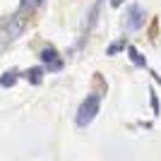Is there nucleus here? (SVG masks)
Here are the masks:
<instances>
[{"label":"nucleus","instance_id":"nucleus-1","mask_svg":"<svg viewBox=\"0 0 161 161\" xmlns=\"http://www.w3.org/2000/svg\"><path fill=\"white\" fill-rule=\"evenodd\" d=\"M101 108V96L99 94H89L87 99L80 103V108H77V125L80 128H87V125H92V120L96 118V113H99Z\"/></svg>","mask_w":161,"mask_h":161},{"label":"nucleus","instance_id":"nucleus-2","mask_svg":"<svg viewBox=\"0 0 161 161\" xmlns=\"http://www.w3.org/2000/svg\"><path fill=\"white\" fill-rule=\"evenodd\" d=\"M24 24H27V10L19 7L12 17H7V19L3 22V46H7V41L17 39L22 34V29H24Z\"/></svg>","mask_w":161,"mask_h":161},{"label":"nucleus","instance_id":"nucleus-3","mask_svg":"<svg viewBox=\"0 0 161 161\" xmlns=\"http://www.w3.org/2000/svg\"><path fill=\"white\" fill-rule=\"evenodd\" d=\"M39 58H41V63L48 67V72H58V70H63V60H60V55H58V51H55L53 46L41 48Z\"/></svg>","mask_w":161,"mask_h":161},{"label":"nucleus","instance_id":"nucleus-4","mask_svg":"<svg viewBox=\"0 0 161 161\" xmlns=\"http://www.w3.org/2000/svg\"><path fill=\"white\" fill-rule=\"evenodd\" d=\"M142 24H144V10H142L140 5H130L128 17H125V27H128L130 31H137Z\"/></svg>","mask_w":161,"mask_h":161},{"label":"nucleus","instance_id":"nucleus-5","mask_svg":"<svg viewBox=\"0 0 161 161\" xmlns=\"http://www.w3.org/2000/svg\"><path fill=\"white\" fill-rule=\"evenodd\" d=\"M128 55H130V60H132L137 67H144V65H147V60L140 55V51H137L135 46H128Z\"/></svg>","mask_w":161,"mask_h":161},{"label":"nucleus","instance_id":"nucleus-6","mask_svg":"<svg viewBox=\"0 0 161 161\" xmlns=\"http://www.w3.org/2000/svg\"><path fill=\"white\" fill-rule=\"evenodd\" d=\"M14 82H17V70H7V72H3V80H0V84H3V89L12 87Z\"/></svg>","mask_w":161,"mask_h":161},{"label":"nucleus","instance_id":"nucleus-7","mask_svg":"<svg viewBox=\"0 0 161 161\" xmlns=\"http://www.w3.org/2000/svg\"><path fill=\"white\" fill-rule=\"evenodd\" d=\"M41 77H43V70H41V67H31V70H27V80L31 82V84H41Z\"/></svg>","mask_w":161,"mask_h":161},{"label":"nucleus","instance_id":"nucleus-8","mask_svg":"<svg viewBox=\"0 0 161 161\" xmlns=\"http://www.w3.org/2000/svg\"><path fill=\"white\" fill-rule=\"evenodd\" d=\"M125 48V39H120V41H115V43H111V46L106 48V55H115L118 51H123Z\"/></svg>","mask_w":161,"mask_h":161},{"label":"nucleus","instance_id":"nucleus-9","mask_svg":"<svg viewBox=\"0 0 161 161\" xmlns=\"http://www.w3.org/2000/svg\"><path fill=\"white\" fill-rule=\"evenodd\" d=\"M43 0H19V7L22 10H27V12H31L34 7H39Z\"/></svg>","mask_w":161,"mask_h":161},{"label":"nucleus","instance_id":"nucleus-10","mask_svg":"<svg viewBox=\"0 0 161 161\" xmlns=\"http://www.w3.org/2000/svg\"><path fill=\"white\" fill-rule=\"evenodd\" d=\"M152 111H154V115L159 113V99H156V94L152 92Z\"/></svg>","mask_w":161,"mask_h":161},{"label":"nucleus","instance_id":"nucleus-11","mask_svg":"<svg viewBox=\"0 0 161 161\" xmlns=\"http://www.w3.org/2000/svg\"><path fill=\"white\" fill-rule=\"evenodd\" d=\"M111 5H113V7H120V5H123V0H111Z\"/></svg>","mask_w":161,"mask_h":161}]
</instances>
